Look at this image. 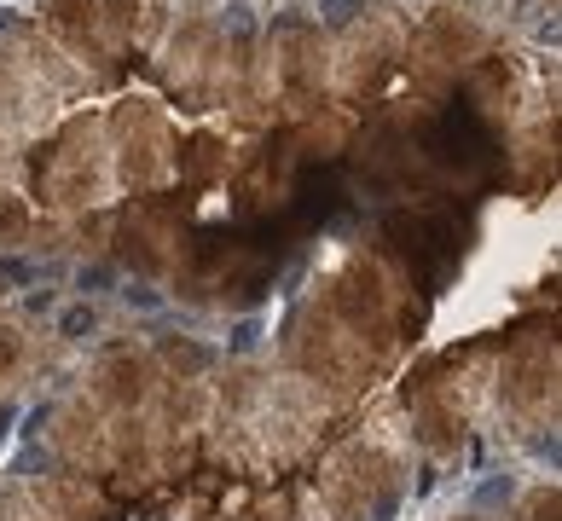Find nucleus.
Masks as SVG:
<instances>
[{"label":"nucleus","instance_id":"obj_5","mask_svg":"<svg viewBox=\"0 0 562 521\" xmlns=\"http://www.w3.org/2000/svg\"><path fill=\"white\" fill-rule=\"evenodd\" d=\"M58 325H64V336H87V330H93V307H70Z\"/></svg>","mask_w":562,"mask_h":521},{"label":"nucleus","instance_id":"obj_7","mask_svg":"<svg viewBox=\"0 0 562 521\" xmlns=\"http://www.w3.org/2000/svg\"><path fill=\"white\" fill-rule=\"evenodd\" d=\"M122 296H128V302H134V307H157V302H163V296H157V290H145V284H128Z\"/></svg>","mask_w":562,"mask_h":521},{"label":"nucleus","instance_id":"obj_1","mask_svg":"<svg viewBox=\"0 0 562 521\" xmlns=\"http://www.w3.org/2000/svg\"><path fill=\"white\" fill-rule=\"evenodd\" d=\"M360 12H366V0H319V18H325L331 29H348Z\"/></svg>","mask_w":562,"mask_h":521},{"label":"nucleus","instance_id":"obj_3","mask_svg":"<svg viewBox=\"0 0 562 521\" xmlns=\"http://www.w3.org/2000/svg\"><path fill=\"white\" fill-rule=\"evenodd\" d=\"M255 342H261V325H255V319H238V325H232V342H226V348H232V354H250Z\"/></svg>","mask_w":562,"mask_h":521},{"label":"nucleus","instance_id":"obj_4","mask_svg":"<svg viewBox=\"0 0 562 521\" xmlns=\"http://www.w3.org/2000/svg\"><path fill=\"white\" fill-rule=\"evenodd\" d=\"M394 510H400V487H383V493L371 498V516L366 521H394Z\"/></svg>","mask_w":562,"mask_h":521},{"label":"nucleus","instance_id":"obj_2","mask_svg":"<svg viewBox=\"0 0 562 521\" xmlns=\"http://www.w3.org/2000/svg\"><path fill=\"white\" fill-rule=\"evenodd\" d=\"M221 29H226V35H238V41H250V35H255V12L244 6V0H232V6L221 12Z\"/></svg>","mask_w":562,"mask_h":521},{"label":"nucleus","instance_id":"obj_8","mask_svg":"<svg viewBox=\"0 0 562 521\" xmlns=\"http://www.w3.org/2000/svg\"><path fill=\"white\" fill-rule=\"evenodd\" d=\"M0 29H18V12H6V6H0Z\"/></svg>","mask_w":562,"mask_h":521},{"label":"nucleus","instance_id":"obj_6","mask_svg":"<svg viewBox=\"0 0 562 521\" xmlns=\"http://www.w3.org/2000/svg\"><path fill=\"white\" fill-rule=\"evenodd\" d=\"M76 284H82V290H105V284H111V267H82Z\"/></svg>","mask_w":562,"mask_h":521}]
</instances>
